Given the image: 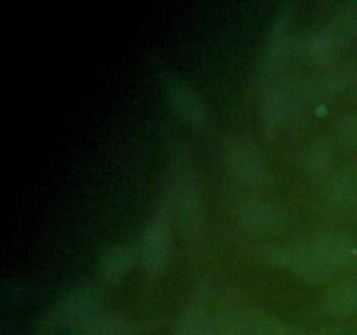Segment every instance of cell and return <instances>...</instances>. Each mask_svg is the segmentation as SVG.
<instances>
[{
	"label": "cell",
	"instance_id": "1",
	"mask_svg": "<svg viewBox=\"0 0 357 335\" xmlns=\"http://www.w3.org/2000/svg\"><path fill=\"white\" fill-rule=\"evenodd\" d=\"M164 202L188 239H199L202 236L206 227L204 201L194 170L187 161L178 159L174 163Z\"/></svg>",
	"mask_w": 357,
	"mask_h": 335
},
{
	"label": "cell",
	"instance_id": "2",
	"mask_svg": "<svg viewBox=\"0 0 357 335\" xmlns=\"http://www.w3.org/2000/svg\"><path fill=\"white\" fill-rule=\"evenodd\" d=\"M103 290L94 285H77L66 290L58 302L44 314L38 323L37 332L42 335H49L54 328L70 327L75 328L82 321L100 313L103 306Z\"/></svg>",
	"mask_w": 357,
	"mask_h": 335
},
{
	"label": "cell",
	"instance_id": "3",
	"mask_svg": "<svg viewBox=\"0 0 357 335\" xmlns=\"http://www.w3.org/2000/svg\"><path fill=\"white\" fill-rule=\"evenodd\" d=\"M293 17H295V3L282 2L278 9L271 31L265 38L264 51L257 66V79L264 84L278 80V75L284 68L293 47Z\"/></svg>",
	"mask_w": 357,
	"mask_h": 335
},
{
	"label": "cell",
	"instance_id": "4",
	"mask_svg": "<svg viewBox=\"0 0 357 335\" xmlns=\"http://www.w3.org/2000/svg\"><path fill=\"white\" fill-rule=\"evenodd\" d=\"M223 164H225L227 173L246 187L261 188L271 185L274 180L271 166L267 164L260 147L248 138L237 136L225 143Z\"/></svg>",
	"mask_w": 357,
	"mask_h": 335
},
{
	"label": "cell",
	"instance_id": "5",
	"mask_svg": "<svg viewBox=\"0 0 357 335\" xmlns=\"http://www.w3.org/2000/svg\"><path fill=\"white\" fill-rule=\"evenodd\" d=\"M268 257L305 281H321L338 272L321 244L317 243L316 236L275 248L268 253Z\"/></svg>",
	"mask_w": 357,
	"mask_h": 335
},
{
	"label": "cell",
	"instance_id": "6",
	"mask_svg": "<svg viewBox=\"0 0 357 335\" xmlns=\"http://www.w3.org/2000/svg\"><path fill=\"white\" fill-rule=\"evenodd\" d=\"M171 216L169 208L164 202L143 225L136 244V257L143 269L152 274L164 271L171 255Z\"/></svg>",
	"mask_w": 357,
	"mask_h": 335
},
{
	"label": "cell",
	"instance_id": "7",
	"mask_svg": "<svg viewBox=\"0 0 357 335\" xmlns=\"http://www.w3.org/2000/svg\"><path fill=\"white\" fill-rule=\"evenodd\" d=\"M239 218L248 227L260 232H279L286 229L289 222L288 209L282 202L271 195L251 194L239 204Z\"/></svg>",
	"mask_w": 357,
	"mask_h": 335
},
{
	"label": "cell",
	"instance_id": "8",
	"mask_svg": "<svg viewBox=\"0 0 357 335\" xmlns=\"http://www.w3.org/2000/svg\"><path fill=\"white\" fill-rule=\"evenodd\" d=\"M160 86L173 107L192 124H204L208 121V107L197 91L174 70L162 66L159 72Z\"/></svg>",
	"mask_w": 357,
	"mask_h": 335
},
{
	"label": "cell",
	"instance_id": "9",
	"mask_svg": "<svg viewBox=\"0 0 357 335\" xmlns=\"http://www.w3.org/2000/svg\"><path fill=\"white\" fill-rule=\"evenodd\" d=\"M324 206L335 216L357 209V166H347L330 174L324 187Z\"/></svg>",
	"mask_w": 357,
	"mask_h": 335
},
{
	"label": "cell",
	"instance_id": "10",
	"mask_svg": "<svg viewBox=\"0 0 357 335\" xmlns=\"http://www.w3.org/2000/svg\"><path fill=\"white\" fill-rule=\"evenodd\" d=\"M146 321L119 313H98L72 328V335H139Z\"/></svg>",
	"mask_w": 357,
	"mask_h": 335
},
{
	"label": "cell",
	"instance_id": "11",
	"mask_svg": "<svg viewBox=\"0 0 357 335\" xmlns=\"http://www.w3.org/2000/svg\"><path fill=\"white\" fill-rule=\"evenodd\" d=\"M293 112V80L267 84L260 100V115L268 129H275Z\"/></svg>",
	"mask_w": 357,
	"mask_h": 335
},
{
	"label": "cell",
	"instance_id": "12",
	"mask_svg": "<svg viewBox=\"0 0 357 335\" xmlns=\"http://www.w3.org/2000/svg\"><path fill=\"white\" fill-rule=\"evenodd\" d=\"M209 316V288L199 285L181 309L173 335H206Z\"/></svg>",
	"mask_w": 357,
	"mask_h": 335
},
{
	"label": "cell",
	"instance_id": "13",
	"mask_svg": "<svg viewBox=\"0 0 357 335\" xmlns=\"http://www.w3.org/2000/svg\"><path fill=\"white\" fill-rule=\"evenodd\" d=\"M323 306L333 316L357 313V272L331 283L324 292Z\"/></svg>",
	"mask_w": 357,
	"mask_h": 335
},
{
	"label": "cell",
	"instance_id": "14",
	"mask_svg": "<svg viewBox=\"0 0 357 335\" xmlns=\"http://www.w3.org/2000/svg\"><path fill=\"white\" fill-rule=\"evenodd\" d=\"M303 54L309 61H312L314 65L324 66L333 59L335 52L340 47L337 42V38L333 37V34L330 31L328 24H316L309 34L305 35L302 42Z\"/></svg>",
	"mask_w": 357,
	"mask_h": 335
},
{
	"label": "cell",
	"instance_id": "15",
	"mask_svg": "<svg viewBox=\"0 0 357 335\" xmlns=\"http://www.w3.org/2000/svg\"><path fill=\"white\" fill-rule=\"evenodd\" d=\"M248 309L236 302H225L209 316L206 335H244Z\"/></svg>",
	"mask_w": 357,
	"mask_h": 335
},
{
	"label": "cell",
	"instance_id": "16",
	"mask_svg": "<svg viewBox=\"0 0 357 335\" xmlns=\"http://www.w3.org/2000/svg\"><path fill=\"white\" fill-rule=\"evenodd\" d=\"M135 253L131 246L124 243L112 244L105 250L100 260V278L107 283H117L124 278L131 269Z\"/></svg>",
	"mask_w": 357,
	"mask_h": 335
},
{
	"label": "cell",
	"instance_id": "17",
	"mask_svg": "<svg viewBox=\"0 0 357 335\" xmlns=\"http://www.w3.org/2000/svg\"><path fill=\"white\" fill-rule=\"evenodd\" d=\"M317 241H319L321 248L324 250V253L328 255V258L331 260V264L337 267V271H345L351 265H354L357 262V246L354 241L349 236L340 232H330V234H317Z\"/></svg>",
	"mask_w": 357,
	"mask_h": 335
},
{
	"label": "cell",
	"instance_id": "18",
	"mask_svg": "<svg viewBox=\"0 0 357 335\" xmlns=\"http://www.w3.org/2000/svg\"><path fill=\"white\" fill-rule=\"evenodd\" d=\"M326 24L333 37L337 38L338 45L357 40V0H347L340 3L333 10Z\"/></svg>",
	"mask_w": 357,
	"mask_h": 335
},
{
	"label": "cell",
	"instance_id": "19",
	"mask_svg": "<svg viewBox=\"0 0 357 335\" xmlns=\"http://www.w3.org/2000/svg\"><path fill=\"white\" fill-rule=\"evenodd\" d=\"M333 163V142L328 136H317L303 152V166L310 177H324Z\"/></svg>",
	"mask_w": 357,
	"mask_h": 335
},
{
	"label": "cell",
	"instance_id": "20",
	"mask_svg": "<svg viewBox=\"0 0 357 335\" xmlns=\"http://www.w3.org/2000/svg\"><path fill=\"white\" fill-rule=\"evenodd\" d=\"M244 335H300L295 327L272 314L248 311Z\"/></svg>",
	"mask_w": 357,
	"mask_h": 335
},
{
	"label": "cell",
	"instance_id": "21",
	"mask_svg": "<svg viewBox=\"0 0 357 335\" xmlns=\"http://www.w3.org/2000/svg\"><path fill=\"white\" fill-rule=\"evenodd\" d=\"M335 138L347 149L357 150V112L342 115L335 126Z\"/></svg>",
	"mask_w": 357,
	"mask_h": 335
}]
</instances>
